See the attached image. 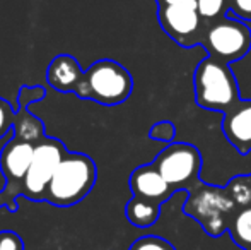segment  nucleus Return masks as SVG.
Segmentation results:
<instances>
[{"mask_svg": "<svg viewBox=\"0 0 251 250\" xmlns=\"http://www.w3.org/2000/svg\"><path fill=\"white\" fill-rule=\"evenodd\" d=\"M157 21L162 31L183 48L200 45L201 34L207 28L195 0H181L171 5L157 7Z\"/></svg>", "mask_w": 251, "mask_h": 250, "instance_id": "8", "label": "nucleus"}, {"mask_svg": "<svg viewBox=\"0 0 251 250\" xmlns=\"http://www.w3.org/2000/svg\"><path fill=\"white\" fill-rule=\"evenodd\" d=\"M98 167L84 153H67L56 167L45 200L56 207H70L86 199L96 185Z\"/></svg>", "mask_w": 251, "mask_h": 250, "instance_id": "2", "label": "nucleus"}, {"mask_svg": "<svg viewBox=\"0 0 251 250\" xmlns=\"http://www.w3.org/2000/svg\"><path fill=\"white\" fill-rule=\"evenodd\" d=\"M229 16L245 23H251V0H227Z\"/></svg>", "mask_w": 251, "mask_h": 250, "instance_id": "19", "label": "nucleus"}, {"mask_svg": "<svg viewBox=\"0 0 251 250\" xmlns=\"http://www.w3.org/2000/svg\"><path fill=\"white\" fill-rule=\"evenodd\" d=\"M226 139L241 156L251 151V100H239L224 113L221 125Z\"/></svg>", "mask_w": 251, "mask_h": 250, "instance_id": "10", "label": "nucleus"}, {"mask_svg": "<svg viewBox=\"0 0 251 250\" xmlns=\"http://www.w3.org/2000/svg\"><path fill=\"white\" fill-rule=\"evenodd\" d=\"M246 250H251V247H248V249H246Z\"/></svg>", "mask_w": 251, "mask_h": 250, "instance_id": "22", "label": "nucleus"}, {"mask_svg": "<svg viewBox=\"0 0 251 250\" xmlns=\"http://www.w3.org/2000/svg\"><path fill=\"white\" fill-rule=\"evenodd\" d=\"M128 185L132 189L133 195L151 200L157 206H162L175 194V190L169 187L168 182L162 178V175L154 167V163L137 167L130 175Z\"/></svg>", "mask_w": 251, "mask_h": 250, "instance_id": "11", "label": "nucleus"}, {"mask_svg": "<svg viewBox=\"0 0 251 250\" xmlns=\"http://www.w3.org/2000/svg\"><path fill=\"white\" fill-rule=\"evenodd\" d=\"M132 91V74L122 63L102 58L84 70V79L75 94L82 100L96 101L104 107H116L125 103Z\"/></svg>", "mask_w": 251, "mask_h": 250, "instance_id": "4", "label": "nucleus"}, {"mask_svg": "<svg viewBox=\"0 0 251 250\" xmlns=\"http://www.w3.org/2000/svg\"><path fill=\"white\" fill-rule=\"evenodd\" d=\"M125 216L130 224L137 228H149L155 224L161 216V206L146 200L142 197L133 195L132 199L126 202L125 207Z\"/></svg>", "mask_w": 251, "mask_h": 250, "instance_id": "13", "label": "nucleus"}, {"mask_svg": "<svg viewBox=\"0 0 251 250\" xmlns=\"http://www.w3.org/2000/svg\"><path fill=\"white\" fill-rule=\"evenodd\" d=\"M195 101L208 111L226 113L239 100V86L231 65L205 57L193 74Z\"/></svg>", "mask_w": 251, "mask_h": 250, "instance_id": "3", "label": "nucleus"}, {"mask_svg": "<svg viewBox=\"0 0 251 250\" xmlns=\"http://www.w3.org/2000/svg\"><path fill=\"white\" fill-rule=\"evenodd\" d=\"M195 2L205 23H214V21L226 17L229 14L227 0H195Z\"/></svg>", "mask_w": 251, "mask_h": 250, "instance_id": "15", "label": "nucleus"}, {"mask_svg": "<svg viewBox=\"0 0 251 250\" xmlns=\"http://www.w3.org/2000/svg\"><path fill=\"white\" fill-rule=\"evenodd\" d=\"M251 206V175H238L226 187L200 182L188 192L185 213L197 220L210 237L217 238L241 209Z\"/></svg>", "mask_w": 251, "mask_h": 250, "instance_id": "1", "label": "nucleus"}, {"mask_svg": "<svg viewBox=\"0 0 251 250\" xmlns=\"http://www.w3.org/2000/svg\"><path fill=\"white\" fill-rule=\"evenodd\" d=\"M69 153L65 144L55 137H45L34 147V156L31 161V167L27 170V175L23 184V194L29 200H45L47 189L51 182V177L55 173L56 167L63 156Z\"/></svg>", "mask_w": 251, "mask_h": 250, "instance_id": "9", "label": "nucleus"}, {"mask_svg": "<svg viewBox=\"0 0 251 250\" xmlns=\"http://www.w3.org/2000/svg\"><path fill=\"white\" fill-rule=\"evenodd\" d=\"M157 2V7H164V5H171V3L181 2V0H155Z\"/></svg>", "mask_w": 251, "mask_h": 250, "instance_id": "21", "label": "nucleus"}, {"mask_svg": "<svg viewBox=\"0 0 251 250\" xmlns=\"http://www.w3.org/2000/svg\"><path fill=\"white\" fill-rule=\"evenodd\" d=\"M16 111L17 110L9 103V101L0 98V139H3L7 134H12Z\"/></svg>", "mask_w": 251, "mask_h": 250, "instance_id": "18", "label": "nucleus"}, {"mask_svg": "<svg viewBox=\"0 0 251 250\" xmlns=\"http://www.w3.org/2000/svg\"><path fill=\"white\" fill-rule=\"evenodd\" d=\"M227 231L231 235V240L239 249L246 250L251 247V206L245 207L236 214Z\"/></svg>", "mask_w": 251, "mask_h": 250, "instance_id": "14", "label": "nucleus"}, {"mask_svg": "<svg viewBox=\"0 0 251 250\" xmlns=\"http://www.w3.org/2000/svg\"><path fill=\"white\" fill-rule=\"evenodd\" d=\"M36 140L26 137L14 136L0 151V170L5 178V185L0 190V207L7 206V209L16 213L17 197L23 194V184L31 167L34 156Z\"/></svg>", "mask_w": 251, "mask_h": 250, "instance_id": "7", "label": "nucleus"}, {"mask_svg": "<svg viewBox=\"0 0 251 250\" xmlns=\"http://www.w3.org/2000/svg\"><path fill=\"white\" fill-rule=\"evenodd\" d=\"M200 47L205 48L210 58L231 65L246 57L251 50V31L245 21L227 14L214 23H207Z\"/></svg>", "mask_w": 251, "mask_h": 250, "instance_id": "5", "label": "nucleus"}, {"mask_svg": "<svg viewBox=\"0 0 251 250\" xmlns=\"http://www.w3.org/2000/svg\"><path fill=\"white\" fill-rule=\"evenodd\" d=\"M154 167L173 190H192L200 184L201 154L188 142H171L157 154Z\"/></svg>", "mask_w": 251, "mask_h": 250, "instance_id": "6", "label": "nucleus"}, {"mask_svg": "<svg viewBox=\"0 0 251 250\" xmlns=\"http://www.w3.org/2000/svg\"><path fill=\"white\" fill-rule=\"evenodd\" d=\"M128 250H176L171 242L166 238L155 237V235H147V237H140L130 245Z\"/></svg>", "mask_w": 251, "mask_h": 250, "instance_id": "16", "label": "nucleus"}, {"mask_svg": "<svg viewBox=\"0 0 251 250\" xmlns=\"http://www.w3.org/2000/svg\"><path fill=\"white\" fill-rule=\"evenodd\" d=\"M0 250H24V242L16 231H0Z\"/></svg>", "mask_w": 251, "mask_h": 250, "instance_id": "20", "label": "nucleus"}, {"mask_svg": "<svg viewBox=\"0 0 251 250\" xmlns=\"http://www.w3.org/2000/svg\"><path fill=\"white\" fill-rule=\"evenodd\" d=\"M84 79V70L80 63L69 54L56 55L47 70L48 84L58 93H77Z\"/></svg>", "mask_w": 251, "mask_h": 250, "instance_id": "12", "label": "nucleus"}, {"mask_svg": "<svg viewBox=\"0 0 251 250\" xmlns=\"http://www.w3.org/2000/svg\"><path fill=\"white\" fill-rule=\"evenodd\" d=\"M149 137L152 140H159V142H168L171 144L176 137V127L169 120H161L154 124L149 130Z\"/></svg>", "mask_w": 251, "mask_h": 250, "instance_id": "17", "label": "nucleus"}]
</instances>
